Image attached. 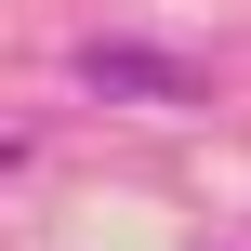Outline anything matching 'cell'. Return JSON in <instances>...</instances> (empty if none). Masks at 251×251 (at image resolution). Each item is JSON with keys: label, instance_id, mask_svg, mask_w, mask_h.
Masks as SVG:
<instances>
[{"label": "cell", "instance_id": "obj_1", "mask_svg": "<svg viewBox=\"0 0 251 251\" xmlns=\"http://www.w3.org/2000/svg\"><path fill=\"white\" fill-rule=\"evenodd\" d=\"M79 79H93V93H159V106H199V79H185L172 53H119V40H93V53H79Z\"/></svg>", "mask_w": 251, "mask_h": 251}]
</instances>
